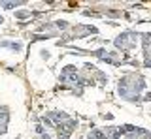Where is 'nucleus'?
<instances>
[{
    "label": "nucleus",
    "mask_w": 151,
    "mask_h": 139,
    "mask_svg": "<svg viewBox=\"0 0 151 139\" xmlns=\"http://www.w3.org/2000/svg\"><path fill=\"white\" fill-rule=\"evenodd\" d=\"M145 89V81L142 79L140 75H125L123 79L119 81V96L127 100H138L140 92Z\"/></svg>",
    "instance_id": "nucleus-1"
},
{
    "label": "nucleus",
    "mask_w": 151,
    "mask_h": 139,
    "mask_svg": "<svg viewBox=\"0 0 151 139\" xmlns=\"http://www.w3.org/2000/svg\"><path fill=\"white\" fill-rule=\"evenodd\" d=\"M136 43H138V34H134V32H123L119 38L115 40V45L119 49H132L136 47Z\"/></svg>",
    "instance_id": "nucleus-2"
},
{
    "label": "nucleus",
    "mask_w": 151,
    "mask_h": 139,
    "mask_svg": "<svg viewBox=\"0 0 151 139\" xmlns=\"http://www.w3.org/2000/svg\"><path fill=\"white\" fill-rule=\"evenodd\" d=\"M76 120H72V118H66V120H63V122H59L57 124V132H59V139H68L70 137V133H72V130L76 128Z\"/></svg>",
    "instance_id": "nucleus-3"
},
{
    "label": "nucleus",
    "mask_w": 151,
    "mask_h": 139,
    "mask_svg": "<svg viewBox=\"0 0 151 139\" xmlns=\"http://www.w3.org/2000/svg\"><path fill=\"white\" fill-rule=\"evenodd\" d=\"M8 120H9L8 113H6V111H2V113H0V133H6V128H8Z\"/></svg>",
    "instance_id": "nucleus-4"
},
{
    "label": "nucleus",
    "mask_w": 151,
    "mask_h": 139,
    "mask_svg": "<svg viewBox=\"0 0 151 139\" xmlns=\"http://www.w3.org/2000/svg\"><path fill=\"white\" fill-rule=\"evenodd\" d=\"M0 47H9L13 51H21V43H17V41H0Z\"/></svg>",
    "instance_id": "nucleus-5"
},
{
    "label": "nucleus",
    "mask_w": 151,
    "mask_h": 139,
    "mask_svg": "<svg viewBox=\"0 0 151 139\" xmlns=\"http://www.w3.org/2000/svg\"><path fill=\"white\" fill-rule=\"evenodd\" d=\"M19 4H23V2H0V8H6V10H12V8H17Z\"/></svg>",
    "instance_id": "nucleus-6"
},
{
    "label": "nucleus",
    "mask_w": 151,
    "mask_h": 139,
    "mask_svg": "<svg viewBox=\"0 0 151 139\" xmlns=\"http://www.w3.org/2000/svg\"><path fill=\"white\" fill-rule=\"evenodd\" d=\"M15 17H19V19H25V17H30V11H17Z\"/></svg>",
    "instance_id": "nucleus-7"
},
{
    "label": "nucleus",
    "mask_w": 151,
    "mask_h": 139,
    "mask_svg": "<svg viewBox=\"0 0 151 139\" xmlns=\"http://www.w3.org/2000/svg\"><path fill=\"white\" fill-rule=\"evenodd\" d=\"M0 23H2V17H0Z\"/></svg>",
    "instance_id": "nucleus-8"
}]
</instances>
